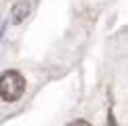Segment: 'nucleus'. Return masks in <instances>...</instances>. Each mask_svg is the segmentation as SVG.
Segmentation results:
<instances>
[{"instance_id": "nucleus-1", "label": "nucleus", "mask_w": 128, "mask_h": 126, "mask_svg": "<svg viewBox=\"0 0 128 126\" xmlns=\"http://www.w3.org/2000/svg\"><path fill=\"white\" fill-rule=\"evenodd\" d=\"M23 88H25V80L19 72H4L0 76V97L4 101L13 103L23 94Z\"/></svg>"}, {"instance_id": "nucleus-2", "label": "nucleus", "mask_w": 128, "mask_h": 126, "mask_svg": "<svg viewBox=\"0 0 128 126\" xmlns=\"http://www.w3.org/2000/svg\"><path fill=\"white\" fill-rule=\"evenodd\" d=\"M30 8H32L30 0H19V2L13 6V23H21L23 19H28Z\"/></svg>"}]
</instances>
